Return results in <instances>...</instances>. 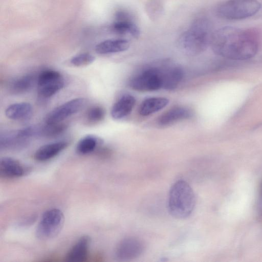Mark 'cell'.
<instances>
[{"mask_svg": "<svg viewBox=\"0 0 262 262\" xmlns=\"http://www.w3.org/2000/svg\"><path fill=\"white\" fill-rule=\"evenodd\" d=\"M37 80L38 94L42 98L53 96L64 85V80L61 73L54 70L42 71Z\"/></svg>", "mask_w": 262, "mask_h": 262, "instance_id": "52a82bcc", "label": "cell"}, {"mask_svg": "<svg viewBox=\"0 0 262 262\" xmlns=\"http://www.w3.org/2000/svg\"><path fill=\"white\" fill-rule=\"evenodd\" d=\"M29 138L24 136L20 129L7 131L0 135L1 150L21 149L27 146Z\"/></svg>", "mask_w": 262, "mask_h": 262, "instance_id": "30bf717a", "label": "cell"}, {"mask_svg": "<svg viewBox=\"0 0 262 262\" xmlns=\"http://www.w3.org/2000/svg\"><path fill=\"white\" fill-rule=\"evenodd\" d=\"M67 141H59L48 143L40 146L34 154V158L39 161L49 160L63 150L69 146Z\"/></svg>", "mask_w": 262, "mask_h": 262, "instance_id": "9a60e30c", "label": "cell"}, {"mask_svg": "<svg viewBox=\"0 0 262 262\" xmlns=\"http://www.w3.org/2000/svg\"><path fill=\"white\" fill-rule=\"evenodd\" d=\"M34 78L32 75H23L12 80L8 84L9 90L14 94L28 92L32 87Z\"/></svg>", "mask_w": 262, "mask_h": 262, "instance_id": "44dd1931", "label": "cell"}, {"mask_svg": "<svg viewBox=\"0 0 262 262\" xmlns=\"http://www.w3.org/2000/svg\"><path fill=\"white\" fill-rule=\"evenodd\" d=\"M5 113L6 116L11 120L25 121L31 117L33 108L28 102L15 103L8 106Z\"/></svg>", "mask_w": 262, "mask_h": 262, "instance_id": "e0dca14e", "label": "cell"}, {"mask_svg": "<svg viewBox=\"0 0 262 262\" xmlns=\"http://www.w3.org/2000/svg\"><path fill=\"white\" fill-rule=\"evenodd\" d=\"M29 171V168L18 160L9 157L0 159V176L4 178H16L22 177Z\"/></svg>", "mask_w": 262, "mask_h": 262, "instance_id": "8fae6325", "label": "cell"}, {"mask_svg": "<svg viewBox=\"0 0 262 262\" xmlns=\"http://www.w3.org/2000/svg\"><path fill=\"white\" fill-rule=\"evenodd\" d=\"M135 97L129 94L122 96L113 105L111 114L114 119L119 120L128 116L135 104Z\"/></svg>", "mask_w": 262, "mask_h": 262, "instance_id": "2e32d148", "label": "cell"}, {"mask_svg": "<svg viewBox=\"0 0 262 262\" xmlns=\"http://www.w3.org/2000/svg\"><path fill=\"white\" fill-rule=\"evenodd\" d=\"M87 103V99L82 97L69 100L50 112L45 118V123L54 124L61 122L69 117L82 110Z\"/></svg>", "mask_w": 262, "mask_h": 262, "instance_id": "ba28073f", "label": "cell"}, {"mask_svg": "<svg viewBox=\"0 0 262 262\" xmlns=\"http://www.w3.org/2000/svg\"><path fill=\"white\" fill-rule=\"evenodd\" d=\"M129 47V42L125 39H108L97 44L95 51L99 54H107L126 51Z\"/></svg>", "mask_w": 262, "mask_h": 262, "instance_id": "d6986e66", "label": "cell"}, {"mask_svg": "<svg viewBox=\"0 0 262 262\" xmlns=\"http://www.w3.org/2000/svg\"><path fill=\"white\" fill-rule=\"evenodd\" d=\"M64 222V215L60 210L53 208L47 210L42 215L36 227V237L45 241L55 237L62 230Z\"/></svg>", "mask_w": 262, "mask_h": 262, "instance_id": "5b68a950", "label": "cell"}, {"mask_svg": "<svg viewBox=\"0 0 262 262\" xmlns=\"http://www.w3.org/2000/svg\"><path fill=\"white\" fill-rule=\"evenodd\" d=\"M169 100L164 97H151L144 100L141 104L139 112L143 116H147L159 111L165 107Z\"/></svg>", "mask_w": 262, "mask_h": 262, "instance_id": "ffe728a7", "label": "cell"}, {"mask_svg": "<svg viewBox=\"0 0 262 262\" xmlns=\"http://www.w3.org/2000/svg\"><path fill=\"white\" fill-rule=\"evenodd\" d=\"M66 123L59 122L54 124L37 125V136L53 138L63 133L67 128Z\"/></svg>", "mask_w": 262, "mask_h": 262, "instance_id": "603a6c76", "label": "cell"}, {"mask_svg": "<svg viewBox=\"0 0 262 262\" xmlns=\"http://www.w3.org/2000/svg\"><path fill=\"white\" fill-rule=\"evenodd\" d=\"M260 198L258 201V208L259 213L262 215V189H260Z\"/></svg>", "mask_w": 262, "mask_h": 262, "instance_id": "4316f807", "label": "cell"}, {"mask_svg": "<svg viewBox=\"0 0 262 262\" xmlns=\"http://www.w3.org/2000/svg\"><path fill=\"white\" fill-rule=\"evenodd\" d=\"M159 2L157 0H153L150 1L147 7L148 12L150 16L154 17L156 16L155 10H156L158 12H161V6L160 5Z\"/></svg>", "mask_w": 262, "mask_h": 262, "instance_id": "484cf974", "label": "cell"}, {"mask_svg": "<svg viewBox=\"0 0 262 262\" xmlns=\"http://www.w3.org/2000/svg\"><path fill=\"white\" fill-rule=\"evenodd\" d=\"M195 204V195L190 185L180 180L170 187L168 199V209L173 217L184 219L192 213Z\"/></svg>", "mask_w": 262, "mask_h": 262, "instance_id": "3957f363", "label": "cell"}, {"mask_svg": "<svg viewBox=\"0 0 262 262\" xmlns=\"http://www.w3.org/2000/svg\"><path fill=\"white\" fill-rule=\"evenodd\" d=\"M102 142L101 138L93 135H88L78 141L76 150L79 154L87 155L94 151Z\"/></svg>", "mask_w": 262, "mask_h": 262, "instance_id": "7402d4cb", "label": "cell"}, {"mask_svg": "<svg viewBox=\"0 0 262 262\" xmlns=\"http://www.w3.org/2000/svg\"><path fill=\"white\" fill-rule=\"evenodd\" d=\"M260 8L257 0H228L217 7L216 13L224 19L241 20L254 15Z\"/></svg>", "mask_w": 262, "mask_h": 262, "instance_id": "277c9868", "label": "cell"}, {"mask_svg": "<svg viewBox=\"0 0 262 262\" xmlns=\"http://www.w3.org/2000/svg\"><path fill=\"white\" fill-rule=\"evenodd\" d=\"M144 249V245L140 239L133 237H126L117 246L115 255L118 260H129L139 257Z\"/></svg>", "mask_w": 262, "mask_h": 262, "instance_id": "9c48e42d", "label": "cell"}, {"mask_svg": "<svg viewBox=\"0 0 262 262\" xmlns=\"http://www.w3.org/2000/svg\"><path fill=\"white\" fill-rule=\"evenodd\" d=\"M116 21L112 26L114 32L119 34H129L135 38L139 36V29L132 21L130 15L127 12L118 11L116 13Z\"/></svg>", "mask_w": 262, "mask_h": 262, "instance_id": "7c38bea8", "label": "cell"}, {"mask_svg": "<svg viewBox=\"0 0 262 262\" xmlns=\"http://www.w3.org/2000/svg\"><path fill=\"white\" fill-rule=\"evenodd\" d=\"M105 111L101 106H94L90 108L86 115L89 122L92 123L102 121L105 117Z\"/></svg>", "mask_w": 262, "mask_h": 262, "instance_id": "d4e9b609", "label": "cell"}, {"mask_svg": "<svg viewBox=\"0 0 262 262\" xmlns=\"http://www.w3.org/2000/svg\"><path fill=\"white\" fill-rule=\"evenodd\" d=\"M95 57L88 53H83L73 56L70 60L71 63L75 67H80L89 65L93 63Z\"/></svg>", "mask_w": 262, "mask_h": 262, "instance_id": "cb8c5ba5", "label": "cell"}, {"mask_svg": "<svg viewBox=\"0 0 262 262\" xmlns=\"http://www.w3.org/2000/svg\"><path fill=\"white\" fill-rule=\"evenodd\" d=\"M212 34L209 20L205 17L197 18L179 37L178 47L186 55H197L204 52L210 45Z\"/></svg>", "mask_w": 262, "mask_h": 262, "instance_id": "7a4b0ae2", "label": "cell"}, {"mask_svg": "<svg viewBox=\"0 0 262 262\" xmlns=\"http://www.w3.org/2000/svg\"><path fill=\"white\" fill-rule=\"evenodd\" d=\"M129 85L132 89L140 92L153 91L162 88L161 68L154 67L146 68L132 78Z\"/></svg>", "mask_w": 262, "mask_h": 262, "instance_id": "8992f818", "label": "cell"}, {"mask_svg": "<svg viewBox=\"0 0 262 262\" xmlns=\"http://www.w3.org/2000/svg\"><path fill=\"white\" fill-rule=\"evenodd\" d=\"M257 32L231 26L220 28L213 32L210 45L216 54L236 60L253 57L258 49Z\"/></svg>", "mask_w": 262, "mask_h": 262, "instance_id": "6da1fadb", "label": "cell"}, {"mask_svg": "<svg viewBox=\"0 0 262 262\" xmlns=\"http://www.w3.org/2000/svg\"><path fill=\"white\" fill-rule=\"evenodd\" d=\"M91 243L88 235H83L72 246L67 253L65 260L68 262H82L86 260Z\"/></svg>", "mask_w": 262, "mask_h": 262, "instance_id": "4fadbf2b", "label": "cell"}, {"mask_svg": "<svg viewBox=\"0 0 262 262\" xmlns=\"http://www.w3.org/2000/svg\"><path fill=\"white\" fill-rule=\"evenodd\" d=\"M191 116L192 112L189 109L184 107H175L162 114L159 118L158 122L160 125L165 126L189 118Z\"/></svg>", "mask_w": 262, "mask_h": 262, "instance_id": "ac0fdd59", "label": "cell"}, {"mask_svg": "<svg viewBox=\"0 0 262 262\" xmlns=\"http://www.w3.org/2000/svg\"><path fill=\"white\" fill-rule=\"evenodd\" d=\"M163 78L162 88L167 90L175 89L182 81L184 73L183 70L175 65L166 63V67L161 68Z\"/></svg>", "mask_w": 262, "mask_h": 262, "instance_id": "5bb4252c", "label": "cell"}]
</instances>
